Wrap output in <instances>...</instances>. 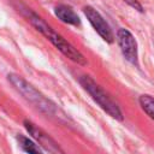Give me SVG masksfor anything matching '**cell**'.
I'll return each instance as SVG.
<instances>
[{"label":"cell","mask_w":154,"mask_h":154,"mask_svg":"<svg viewBox=\"0 0 154 154\" xmlns=\"http://www.w3.org/2000/svg\"><path fill=\"white\" fill-rule=\"evenodd\" d=\"M19 11L25 16V18L30 22V24L38 32H41L55 48H58L66 58H69L70 60H72L78 65H87V60L84 55L77 48H75L69 41H66L60 34H58L51 25H48L40 16H37L28 7H19Z\"/></svg>","instance_id":"6da1fadb"},{"label":"cell","mask_w":154,"mask_h":154,"mask_svg":"<svg viewBox=\"0 0 154 154\" xmlns=\"http://www.w3.org/2000/svg\"><path fill=\"white\" fill-rule=\"evenodd\" d=\"M8 82L14 87V89L23 95L24 99H26L29 102H31L34 106H36L41 112L54 117L57 119L66 118L65 113L51 100H48L43 94H41L34 85H31L29 82H26L22 76L17 73H8L7 75Z\"/></svg>","instance_id":"7a4b0ae2"},{"label":"cell","mask_w":154,"mask_h":154,"mask_svg":"<svg viewBox=\"0 0 154 154\" xmlns=\"http://www.w3.org/2000/svg\"><path fill=\"white\" fill-rule=\"evenodd\" d=\"M81 85L84 88V90L91 96V99L112 118L117 120H123V113L119 108V106L106 94V91L89 76H82L79 78Z\"/></svg>","instance_id":"3957f363"},{"label":"cell","mask_w":154,"mask_h":154,"mask_svg":"<svg viewBox=\"0 0 154 154\" xmlns=\"http://www.w3.org/2000/svg\"><path fill=\"white\" fill-rule=\"evenodd\" d=\"M117 41L120 47V51L124 55V58L134 64L138 65V53H137V42L134 37V35L128 29H119L117 31Z\"/></svg>","instance_id":"277c9868"},{"label":"cell","mask_w":154,"mask_h":154,"mask_svg":"<svg viewBox=\"0 0 154 154\" xmlns=\"http://www.w3.org/2000/svg\"><path fill=\"white\" fill-rule=\"evenodd\" d=\"M83 12L95 31L102 37V40H105L107 43H112L114 41V35L105 18L91 6H85L83 8Z\"/></svg>","instance_id":"5b68a950"},{"label":"cell","mask_w":154,"mask_h":154,"mask_svg":"<svg viewBox=\"0 0 154 154\" xmlns=\"http://www.w3.org/2000/svg\"><path fill=\"white\" fill-rule=\"evenodd\" d=\"M24 126L26 129V131L48 152H51L52 154H64V152L60 149V147L58 146V143L48 135L46 134L42 129H40L38 126H36L34 123L29 122V120H24Z\"/></svg>","instance_id":"8992f818"},{"label":"cell","mask_w":154,"mask_h":154,"mask_svg":"<svg viewBox=\"0 0 154 154\" xmlns=\"http://www.w3.org/2000/svg\"><path fill=\"white\" fill-rule=\"evenodd\" d=\"M55 16L64 23L70 24V25H79L81 24V19L77 16V13L67 5H58L54 10Z\"/></svg>","instance_id":"52a82bcc"},{"label":"cell","mask_w":154,"mask_h":154,"mask_svg":"<svg viewBox=\"0 0 154 154\" xmlns=\"http://www.w3.org/2000/svg\"><path fill=\"white\" fill-rule=\"evenodd\" d=\"M17 141L19 147L26 153V154H43L42 149L30 138H28L24 135H18L17 136Z\"/></svg>","instance_id":"ba28073f"},{"label":"cell","mask_w":154,"mask_h":154,"mask_svg":"<svg viewBox=\"0 0 154 154\" xmlns=\"http://www.w3.org/2000/svg\"><path fill=\"white\" fill-rule=\"evenodd\" d=\"M138 101L142 109L154 120V97L150 95H141Z\"/></svg>","instance_id":"9c48e42d"},{"label":"cell","mask_w":154,"mask_h":154,"mask_svg":"<svg viewBox=\"0 0 154 154\" xmlns=\"http://www.w3.org/2000/svg\"><path fill=\"white\" fill-rule=\"evenodd\" d=\"M128 5H130L132 8H135V10H137L138 12H143V7H142V5L137 1V0H124Z\"/></svg>","instance_id":"30bf717a"}]
</instances>
